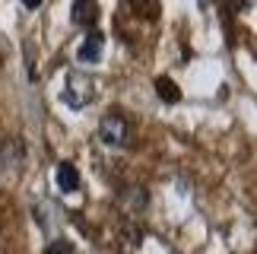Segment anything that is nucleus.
<instances>
[{
    "instance_id": "39448f33",
    "label": "nucleus",
    "mask_w": 257,
    "mask_h": 254,
    "mask_svg": "<svg viewBox=\"0 0 257 254\" xmlns=\"http://www.w3.org/2000/svg\"><path fill=\"white\" fill-rule=\"evenodd\" d=\"M80 172H76V165L73 162H61L57 165V188H61L64 194H73V191H80Z\"/></svg>"
},
{
    "instance_id": "20e7f679",
    "label": "nucleus",
    "mask_w": 257,
    "mask_h": 254,
    "mask_svg": "<svg viewBox=\"0 0 257 254\" xmlns=\"http://www.w3.org/2000/svg\"><path fill=\"white\" fill-rule=\"evenodd\" d=\"M95 16H98L95 0H73V7H70V19H73V26H86V29H92Z\"/></svg>"
},
{
    "instance_id": "6e6552de",
    "label": "nucleus",
    "mask_w": 257,
    "mask_h": 254,
    "mask_svg": "<svg viewBox=\"0 0 257 254\" xmlns=\"http://www.w3.org/2000/svg\"><path fill=\"white\" fill-rule=\"evenodd\" d=\"M23 7L26 10H38V7H42V0H23Z\"/></svg>"
},
{
    "instance_id": "0eeeda50",
    "label": "nucleus",
    "mask_w": 257,
    "mask_h": 254,
    "mask_svg": "<svg viewBox=\"0 0 257 254\" xmlns=\"http://www.w3.org/2000/svg\"><path fill=\"white\" fill-rule=\"evenodd\" d=\"M45 254H73V245L70 241H54V245H48Z\"/></svg>"
},
{
    "instance_id": "f257e3e1",
    "label": "nucleus",
    "mask_w": 257,
    "mask_h": 254,
    "mask_svg": "<svg viewBox=\"0 0 257 254\" xmlns=\"http://www.w3.org/2000/svg\"><path fill=\"white\" fill-rule=\"evenodd\" d=\"M92 95H95V83L89 80L86 73H70V80H67V89H64V105L67 108H73V111H83L89 102H92Z\"/></svg>"
},
{
    "instance_id": "1a4fd4ad",
    "label": "nucleus",
    "mask_w": 257,
    "mask_h": 254,
    "mask_svg": "<svg viewBox=\"0 0 257 254\" xmlns=\"http://www.w3.org/2000/svg\"><path fill=\"white\" fill-rule=\"evenodd\" d=\"M200 4H203V7H206V4H210V0H200Z\"/></svg>"
},
{
    "instance_id": "423d86ee",
    "label": "nucleus",
    "mask_w": 257,
    "mask_h": 254,
    "mask_svg": "<svg viewBox=\"0 0 257 254\" xmlns=\"http://www.w3.org/2000/svg\"><path fill=\"white\" fill-rule=\"evenodd\" d=\"M156 92H159V99L169 102V105H175L178 99H181V89H178L169 76H159V80H156Z\"/></svg>"
},
{
    "instance_id": "7ed1b4c3",
    "label": "nucleus",
    "mask_w": 257,
    "mask_h": 254,
    "mask_svg": "<svg viewBox=\"0 0 257 254\" xmlns=\"http://www.w3.org/2000/svg\"><path fill=\"white\" fill-rule=\"evenodd\" d=\"M102 48H105V35L98 32V29H89L80 51H76V61L80 64H98L102 61Z\"/></svg>"
},
{
    "instance_id": "f03ea898",
    "label": "nucleus",
    "mask_w": 257,
    "mask_h": 254,
    "mask_svg": "<svg viewBox=\"0 0 257 254\" xmlns=\"http://www.w3.org/2000/svg\"><path fill=\"white\" fill-rule=\"evenodd\" d=\"M98 140L105 146H111V150H121V146H127V140H131V127H127V121L121 114H108L102 121V127H98Z\"/></svg>"
}]
</instances>
